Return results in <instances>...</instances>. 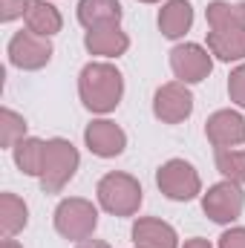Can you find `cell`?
<instances>
[{
	"label": "cell",
	"instance_id": "cell-1",
	"mask_svg": "<svg viewBox=\"0 0 245 248\" xmlns=\"http://www.w3.org/2000/svg\"><path fill=\"white\" fill-rule=\"evenodd\" d=\"M124 75L110 61H90L78 75V98L81 104L95 113L107 116L122 104Z\"/></svg>",
	"mask_w": 245,
	"mask_h": 248
},
{
	"label": "cell",
	"instance_id": "cell-2",
	"mask_svg": "<svg viewBox=\"0 0 245 248\" xmlns=\"http://www.w3.org/2000/svg\"><path fill=\"white\" fill-rule=\"evenodd\" d=\"M95 196H98V205L107 214H113V217H133V214H138L141 199H144L138 179L130 176V173H122V170L104 173L98 179Z\"/></svg>",
	"mask_w": 245,
	"mask_h": 248
},
{
	"label": "cell",
	"instance_id": "cell-3",
	"mask_svg": "<svg viewBox=\"0 0 245 248\" xmlns=\"http://www.w3.org/2000/svg\"><path fill=\"white\" fill-rule=\"evenodd\" d=\"M81 165L78 147L69 139H46V153H44V168H41V187L44 193H61L72 182L75 170Z\"/></svg>",
	"mask_w": 245,
	"mask_h": 248
},
{
	"label": "cell",
	"instance_id": "cell-4",
	"mask_svg": "<svg viewBox=\"0 0 245 248\" xmlns=\"http://www.w3.org/2000/svg\"><path fill=\"white\" fill-rule=\"evenodd\" d=\"M55 231L69 243H84L95 234L98 228V208L84 199V196H69L61 199L55 208Z\"/></svg>",
	"mask_w": 245,
	"mask_h": 248
},
{
	"label": "cell",
	"instance_id": "cell-5",
	"mask_svg": "<svg viewBox=\"0 0 245 248\" xmlns=\"http://www.w3.org/2000/svg\"><path fill=\"white\" fill-rule=\"evenodd\" d=\"M156 185L159 190L173 199V202H190L202 193V179H199V170L184 162V159H170L165 162L159 170H156Z\"/></svg>",
	"mask_w": 245,
	"mask_h": 248
},
{
	"label": "cell",
	"instance_id": "cell-6",
	"mask_svg": "<svg viewBox=\"0 0 245 248\" xmlns=\"http://www.w3.org/2000/svg\"><path fill=\"white\" fill-rule=\"evenodd\" d=\"M243 208H245V190L243 185H237L231 179L216 182V185L208 187V193H202V211L219 225L237 222Z\"/></svg>",
	"mask_w": 245,
	"mask_h": 248
},
{
	"label": "cell",
	"instance_id": "cell-7",
	"mask_svg": "<svg viewBox=\"0 0 245 248\" xmlns=\"http://www.w3.org/2000/svg\"><path fill=\"white\" fill-rule=\"evenodd\" d=\"M9 61L17 69H26V72H35V69H44L46 63L52 61V41L44 38V35H35V32H15L12 41H9Z\"/></svg>",
	"mask_w": 245,
	"mask_h": 248
},
{
	"label": "cell",
	"instance_id": "cell-8",
	"mask_svg": "<svg viewBox=\"0 0 245 248\" xmlns=\"http://www.w3.org/2000/svg\"><path fill=\"white\" fill-rule=\"evenodd\" d=\"M193 113V93L182 81H168L153 95V116L162 124H182Z\"/></svg>",
	"mask_w": 245,
	"mask_h": 248
},
{
	"label": "cell",
	"instance_id": "cell-9",
	"mask_svg": "<svg viewBox=\"0 0 245 248\" xmlns=\"http://www.w3.org/2000/svg\"><path fill=\"white\" fill-rule=\"evenodd\" d=\"M170 69L176 75V81L182 84H199L211 75L214 69V55L199 46V44H179L170 49Z\"/></svg>",
	"mask_w": 245,
	"mask_h": 248
},
{
	"label": "cell",
	"instance_id": "cell-10",
	"mask_svg": "<svg viewBox=\"0 0 245 248\" xmlns=\"http://www.w3.org/2000/svg\"><path fill=\"white\" fill-rule=\"evenodd\" d=\"M84 144L90 147L92 156L98 159H116L127 147V133L110 119H95L84 130Z\"/></svg>",
	"mask_w": 245,
	"mask_h": 248
},
{
	"label": "cell",
	"instance_id": "cell-11",
	"mask_svg": "<svg viewBox=\"0 0 245 248\" xmlns=\"http://www.w3.org/2000/svg\"><path fill=\"white\" fill-rule=\"evenodd\" d=\"M205 136L208 141L222 150V147H237L245 141V119L237 110H216L205 122Z\"/></svg>",
	"mask_w": 245,
	"mask_h": 248
},
{
	"label": "cell",
	"instance_id": "cell-12",
	"mask_svg": "<svg viewBox=\"0 0 245 248\" xmlns=\"http://www.w3.org/2000/svg\"><path fill=\"white\" fill-rule=\"evenodd\" d=\"M136 248H179V234L159 217H138L133 222Z\"/></svg>",
	"mask_w": 245,
	"mask_h": 248
},
{
	"label": "cell",
	"instance_id": "cell-13",
	"mask_svg": "<svg viewBox=\"0 0 245 248\" xmlns=\"http://www.w3.org/2000/svg\"><path fill=\"white\" fill-rule=\"evenodd\" d=\"M84 46L90 55H98V58H119L130 49V38L119 23H110V26H98V29H90L84 35Z\"/></svg>",
	"mask_w": 245,
	"mask_h": 248
},
{
	"label": "cell",
	"instance_id": "cell-14",
	"mask_svg": "<svg viewBox=\"0 0 245 248\" xmlns=\"http://www.w3.org/2000/svg\"><path fill=\"white\" fill-rule=\"evenodd\" d=\"M208 52L219 61H245V29L225 26L208 32Z\"/></svg>",
	"mask_w": 245,
	"mask_h": 248
},
{
	"label": "cell",
	"instance_id": "cell-15",
	"mask_svg": "<svg viewBox=\"0 0 245 248\" xmlns=\"http://www.w3.org/2000/svg\"><path fill=\"white\" fill-rule=\"evenodd\" d=\"M193 26V6L187 0H168L159 9V32L170 41H179Z\"/></svg>",
	"mask_w": 245,
	"mask_h": 248
},
{
	"label": "cell",
	"instance_id": "cell-16",
	"mask_svg": "<svg viewBox=\"0 0 245 248\" xmlns=\"http://www.w3.org/2000/svg\"><path fill=\"white\" fill-rule=\"evenodd\" d=\"M124 9L119 0H78V23L90 32L98 26L122 23Z\"/></svg>",
	"mask_w": 245,
	"mask_h": 248
},
{
	"label": "cell",
	"instance_id": "cell-17",
	"mask_svg": "<svg viewBox=\"0 0 245 248\" xmlns=\"http://www.w3.org/2000/svg\"><path fill=\"white\" fill-rule=\"evenodd\" d=\"M23 23H26L29 32L44 35V38H52V35L61 32L63 17L49 0H32V3H29V12H26V17H23Z\"/></svg>",
	"mask_w": 245,
	"mask_h": 248
},
{
	"label": "cell",
	"instance_id": "cell-18",
	"mask_svg": "<svg viewBox=\"0 0 245 248\" xmlns=\"http://www.w3.org/2000/svg\"><path fill=\"white\" fill-rule=\"evenodd\" d=\"M29 225V208L17 193H0V231L3 237H17Z\"/></svg>",
	"mask_w": 245,
	"mask_h": 248
},
{
	"label": "cell",
	"instance_id": "cell-19",
	"mask_svg": "<svg viewBox=\"0 0 245 248\" xmlns=\"http://www.w3.org/2000/svg\"><path fill=\"white\" fill-rule=\"evenodd\" d=\"M44 153H46V141L44 139H35V136H26V139H20L12 147V159H15L17 170L26 173V176H41Z\"/></svg>",
	"mask_w": 245,
	"mask_h": 248
},
{
	"label": "cell",
	"instance_id": "cell-20",
	"mask_svg": "<svg viewBox=\"0 0 245 248\" xmlns=\"http://www.w3.org/2000/svg\"><path fill=\"white\" fill-rule=\"evenodd\" d=\"M205 17H208V29H225V26H240V29H245V0L243 3L214 0V3H208Z\"/></svg>",
	"mask_w": 245,
	"mask_h": 248
},
{
	"label": "cell",
	"instance_id": "cell-21",
	"mask_svg": "<svg viewBox=\"0 0 245 248\" xmlns=\"http://www.w3.org/2000/svg\"><path fill=\"white\" fill-rule=\"evenodd\" d=\"M214 162H216V170H219L225 179H231V182H237V185H245V150L222 147V150H216Z\"/></svg>",
	"mask_w": 245,
	"mask_h": 248
},
{
	"label": "cell",
	"instance_id": "cell-22",
	"mask_svg": "<svg viewBox=\"0 0 245 248\" xmlns=\"http://www.w3.org/2000/svg\"><path fill=\"white\" fill-rule=\"evenodd\" d=\"M26 127L29 124H26V119L20 113L3 107L0 110V144L3 147H15L20 139H26Z\"/></svg>",
	"mask_w": 245,
	"mask_h": 248
},
{
	"label": "cell",
	"instance_id": "cell-23",
	"mask_svg": "<svg viewBox=\"0 0 245 248\" xmlns=\"http://www.w3.org/2000/svg\"><path fill=\"white\" fill-rule=\"evenodd\" d=\"M228 95L237 107L245 110V61L237 69H231V75H228Z\"/></svg>",
	"mask_w": 245,
	"mask_h": 248
},
{
	"label": "cell",
	"instance_id": "cell-24",
	"mask_svg": "<svg viewBox=\"0 0 245 248\" xmlns=\"http://www.w3.org/2000/svg\"><path fill=\"white\" fill-rule=\"evenodd\" d=\"M29 3H32V0H0V20H3V23H12V20H17V17H26Z\"/></svg>",
	"mask_w": 245,
	"mask_h": 248
},
{
	"label": "cell",
	"instance_id": "cell-25",
	"mask_svg": "<svg viewBox=\"0 0 245 248\" xmlns=\"http://www.w3.org/2000/svg\"><path fill=\"white\" fill-rule=\"evenodd\" d=\"M216 248H245V228L237 225V228H228L222 237H219V246Z\"/></svg>",
	"mask_w": 245,
	"mask_h": 248
},
{
	"label": "cell",
	"instance_id": "cell-26",
	"mask_svg": "<svg viewBox=\"0 0 245 248\" xmlns=\"http://www.w3.org/2000/svg\"><path fill=\"white\" fill-rule=\"evenodd\" d=\"M75 248H113V246H110V243H104V240H92V237H90V240L78 243Z\"/></svg>",
	"mask_w": 245,
	"mask_h": 248
},
{
	"label": "cell",
	"instance_id": "cell-27",
	"mask_svg": "<svg viewBox=\"0 0 245 248\" xmlns=\"http://www.w3.org/2000/svg\"><path fill=\"white\" fill-rule=\"evenodd\" d=\"M182 248H214L208 240H202V237H193V240H187Z\"/></svg>",
	"mask_w": 245,
	"mask_h": 248
},
{
	"label": "cell",
	"instance_id": "cell-28",
	"mask_svg": "<svg viewBox=\"0 0 245 248\" xmlns=\"http://www.w3.org/2000/svg\"><path fill=\"white\" fill-rule=\"evenodd\" d=\"M0 248H23L15 237H3V243H0Z\"/></svg>",
	"mask_w": 245,
	"mask_h": 248
},
{
	"label": "cell",
	"instance_id": "cell-29",
	"mask_svg": "<svg viewBox=\"0 0 245 248\" xmlns=\"http://www.w3.org/2000/svg\"><path fill=\"white\" fill-rule=\"evenodd\" d=\"M138 3H162V0H138Z\"/></svg>",
	"mask_w": 245,
	"mask_h": 248
}]
</instances>
